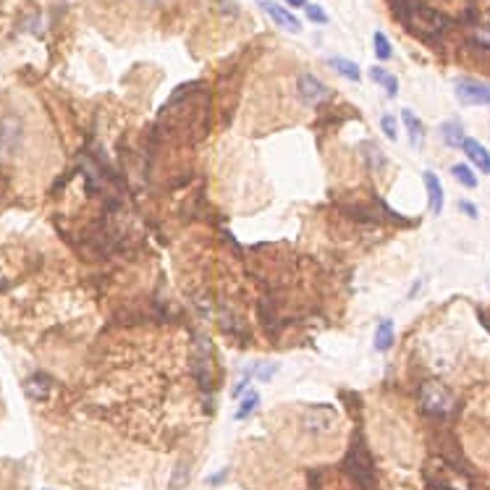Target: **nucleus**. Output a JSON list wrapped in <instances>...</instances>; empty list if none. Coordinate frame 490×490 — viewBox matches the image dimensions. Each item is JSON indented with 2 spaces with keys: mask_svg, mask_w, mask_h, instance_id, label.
Returning <instances> with one entry per match:
<instances>
[{
  "mask_svg": "<svg viewBox=\"0 0 490 490\" xmlns=\"http://www.w3.org/2000/svg\"><path fill=\"white\" fill-rule=\"evenodd\" d=\"M335 425H338V414H335L333 406H310L307 412L301 414V430L307 433L310 438H328L335 433Z\"/></svg>",
  "mask_w": 490,
  "mask_h": 490,
  "instance_id": "1",
  "label": "nucleus"
},
{
  "mask_svg": "<svg viewBox=\"0 0 490 490\" xmlns=\"http://www.w3.org/2000/svg\"><path fill=\"white\" fill-rule=\"evenodd\" d=\"M346 472L352 474L354 482L360 485L362 490H370L372 488V462H370V454L364 448V440L362 438H354L349 454H346Z\"/></svg>",
  "mask_w": 490,
  "mask_h": 490,
  "instance_id": "2",
  "label": "nucleus"
},
{
  "mask_svg": "<svg viewBox=\"0 0 490 490\" xmlns=\"http://www.w3.org/2000/svg\"><path fill=\"white\" fill-rule=\"evenodd\" d=\"M422 409L435 417H446L454 406V396L448 394V388H443L440 383H425L420 391Z\"/></svg>",
  "mask_w": 490,
  "mask_h": 490,
  "instance_id": "3",
  "label": "nucleus"
},
{
  "mask_svg": "<svg viewBox=\"0 0 490 490\" xmlns=\"http://www.w3.org/2000/svg\"><path fill=\"white\" fill-rule=\"evenodd\" d=\"M456 100L462 105H490V84L477 79H459L454 84Z\"/></svg>",
  "mask_w": 490,
  "mask_h": 490,
  "instance_id": "4",
  "label": "nucleus"
},
{
  "mask_svg": "<svg viewBox=\"0 0 490 490\" xmlns=\"http://www.w3.org/2000/svg\"><path fill=\"white\" fill-rule=\"evenodd\" d=\"M296 92H299V100L307 108H318L330 97V89L315 74H301L299 82H296Z\"/></svg>",
  "mask_w": 490,
  "mask_h": 490,
  "instance_id": "5",
  "label": "nucleus"
},
{
  "mask_svg": "<svg viewBox=\"0 0 490 490\" xmlns=\"http://www.w3.org/2000/svg\"><path fill=\"white\" fill-rule=\"evenodd\" d=\"M24 139V126L16 116H3L0 118V155H13Z\"/></svg>",
  "mask_w": 490,
  "mask_h": 490,
  "instance_id": "6",
  "label": "nucleus"
},
{
  "mask_svg": "<svg viewBox=\"0 0 490 490\" xmlns=\"http://www.w3.org/2000/svg\"><path fill=\"white\" fill-rule=\"evenodd\" d=\"M257 6L265 11L267 16L273 18V21L281 26V29L291 32V35H299V32H301V21L294 16L291 11H286L284 6H278V3H273V0H257Z\"/></svg>",
  "mask_w": 490,
  "mask_h": 490,
  "instance_id": "7",
  "label": "nucleus"
},
{
  "mask_svg": "<svg viewBox=\"0 0 490 490\" xmlns=\"http://www.w3.org/2000/svg\"><path fill=\"white\" fill-rule=\"evenodd\" d=\"M422 179H425V189H428L433 216H440V210H443V186H440V179L433 171H425Z\"/></svg>",
  "mask_w": 490,
  "mask_h": 490,
  "instance_id": "8",
  "label": "nucleus"
},
{
  "mask_svg": "<svg viewBox=\"0 0 490 490\" xmlns=\"http://www.w3.org/2000/svg\"><path fill=\"white\" fill-rule=\"evenodd\" d=\"M462 147H464L467 157H469L482 173H490V152L477 142V139H464V145Z\"/></svg>",
  "mask_w": 490,
  "mask_h": 490,
  "instance_id": "9",
  "label": "nucleus"
},
{
  "mask_svg": "<svg viewBox=\"0 0 490 490\" xmlns=\"http://www.w3.org/2000/svg\"><path fill=\"white\" fill-rule=\"evenodd\" d=\"M328 66H330V69H333L335 74H341L344 79H349V82H360V79H362L360 66H357L354 60H349V58L333 55V58H328Z\"/></svg>",
  "mask_w": 490,
  "mask_h": 490,
  "instance_id": "10",
  "label": "nucleus"
},
{
  "mask_svg": "<svg viewBox=\"0 0 490 490\" xmlns=\"http://www.w3.org/2000/svg\"><path fill=\"white\" fill-rule=\"evenodd\" d=\"M440 139H443V145L446 147H462L467 139L462 123H459V121H446V123L440 126Z\"/></svg>",
  "mask_w": 490,
  "mask_h": 490,
  "instance_id": "11",
  "label": "nucleus"
},
{
  "mask_svg": "<svg viewBox=\"0 0 490 490\" xmlns=\"http://www.w3.org/2000/svg\"><path fill=\"white\" fill-rule=\"evenodd\" d=\"M401 121H404L406 131H409V142H412V147H422V139H425V129H422L420 118L414 116L409 108H404L401 111Z\"/></svg>",
  "mask_w": 490,
  "mask_h": 490,
  "instance_id": "12",
  "label": "nucleus"
},
{
  "mask_svg": "<svg viewBox=\"0 0 490 490\" xmlns=\"http://www.w3.org/2000/svg\"><path fill=\"white\" fill-rule=\"evenodd\" d=\"M50 378L48 375H43V372H35L32 378L26 380L24 388H26V394L32 396V399H45V396L50 394Z\"/></svg>",
  "mask_w": 490,
  "mask_h": 490,
  "instance_id": "13",
  "label": "nucleus"
},
{
  "mask_svg": "<svg viewBox=\"0 0 490 490\" xmlns=\"http://www.w3.org/2000/svg\"><path fill=\"white\" fill-rule=\"evenodd\" d=\"M370 79H372V82H378V84L386 87L388 97H396V95H399V79H396L394 74H388L386 69H380V66L370 69Z\"/></svg>",
  "mask_w": 490,
  "mask_h": 490,
  "instance_id": "14",
  "label": "nucleus"
},
{
  "mask_svg": "<svg viewBox=\"0 0 490 490\" xmlns=\"http://www.w3.org/2000/svg\"><path fill=\"white\" fill-rule=\"evenodd\" d=\"M394 346V323L391 320H383L375 330V349L378 352H388Z\"/></svg>",
  "mask_w": 490,
  "mask_h": 490,
  "instance_id": "15",
  "label": "nucleus"
},
{
  "mask_svg": "<svg viewBox=\"0 0 490 490\" xmlns=\"http://www.w3.org/2000/svg\"><path fill=\"white\" fill-rule=\"evenodd\" d=\"M451 173H454V179L459 181L462 186H467V189H474V186H477V179H474V173L469 171L464 163L454 165V168H451Z\"/></svg>",
  "mask_w": 490,
  "mask_h": 490,
  "instance_id": "16",
  "label": "nucleus"
},
{
  "mask_svg": "<svg viewBox=\"0 0 490 490\" xmlns=\"http://www.w3.org/2000/svg\"><path fill=\"white\" fill-rule=\"evenodd\" d=\"M260 404V396L257 391H247V396H244V401H241L239 412H236V420H244V417H250L255 409H257Z\"/></svg>",
  "mask_w": 490,
  "mask_h": 490,
  "instance_id": "17",
  "label": "nucleus"
},
{
  "mask_svg": "<svg viewBox=\"0 0 490 490\" xmlns=\"http://www.w3.org/2000/svg\"><path fill=\"white\" fill-rule=\"evenodd\" d=\"M372 45H375V55H378L380 60H388L391 55H394V50H391V43H388V37L383 35V32H375V37H372Z\"/></svg>",
  "mask_w": 490,
  "mask_h": 490,
  "instance_id": "18",
  "label": "nucleus"
},
{
  "mask_svg": "<svg viewBox=\"0 0 490 490\" xmlns=\"http://www.w3.org/2000/svg\"><path fill=\"white\" fill-rule=\"evenodd\" d=\"M304 13H307V18H310L312 24H328V13L320 6H315V3H307L304 6Z\"/></svg>",
  "mask_w": 490,
  "mask_h": 490,
  "instance_id": "19",
  "label": "nucleus"
},
{
  "mask_svg": "<svg viewBox=\"0 0 490 490\" xmlns=\"http://www.w3.org/2000/svg\"><path fill=\"white\" fill-rule=\"evenodd\" d=\"M380 129H383V134H386L391 142H396V139H399V126H396L394 116H383V118H380Z\"/></svg>",
  "mask_w": 490,
  "mask_h": 490,
  "instance_id": "20",
  "label": "nucleus"
},
{
  "mask_svg": "<svg viewBox=\"0 0 490 490\" xmlns=\"http://www.w3.org/2000/svg\"><path fill=\"white\" fill-rule=\"evenodd\" d=\"M459 210H462L464 216H469V218H477V207H474L472 202H467V199H462V202H459Z\"/></svg>",
  "mask_w": 490,
  "mask_h": 490,
  "instance_id": "21",
  "label": "nucleus"
},
{
  "mask_svg": "<svg viewBox=\"0 0 490 490\" xmlns=\"http://www.w3.org/2000/svg\"><path fill=\"white\" fill-rule=\"evenodd\" d=\"M223 480H225V469L223 472H216L213 477H207V485H221Z\"/></svg>",
  "mask_w": 490,
  "mask_h": 490,
  "instance_id": "22",
  "label": "nucleus"
},
{
  "mask_svg": "<svg viewBox=\"0 0 490 490\" xmlns=\"http://www.w3.org/2000/svg\"><path fill=\"white\" fill-rule=\"evenodd\" d=\"M286 6H294V9H304L307 0H286Z\"/></svg>",
  "mask_w": 490,
  "mask_h": 490,
  "instance_id": "23",
  "label": "nucleus"
}]
</instances>
